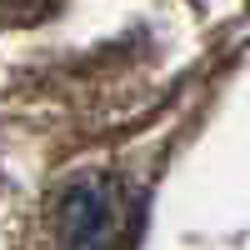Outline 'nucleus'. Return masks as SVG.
<instances>
[{
  "mask_svg": "<svg viewBox=\"0 0 250 250\" xmlns=\"http://www.w3.org/2000/svg\"><path fill=\"white\" fill-rule=\"evenodd\" d=\"M60 250H125L130 235V195L105 170L75 175L55 205Z\"/></svg>",
  "mask_w": 250,
  "mask_h": 250,
  "instance_id": "obj_1",
  "label": "nucleus"
},
{
  "mask_svg": "<svg viewBox=\"0 0 250 250\" xmlns=\"http://www.w3.org/2000/svg\"><path fill=\"white\" fill-rule=\"evenodd\" d=\"M55 0H0V10L5 15H45Z\"/></svg>",
  "mask_w": 250,
  "mask_h": 250,
  "instance_id": "obj_2",
  "label": "nucleus"
}]
</instances>
